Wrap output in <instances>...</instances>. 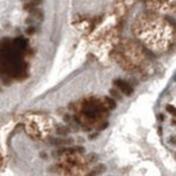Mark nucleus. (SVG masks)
<instances>
[{"label":"nucleus","mask_w":176,"mask_h":176,"mask_svg":"<svg viewBox=\"0 0 176 176\" xmlns=\"http://www.w3.org/2000/svg\"><path fill=\"white\" fill-rule=\"evenodd\" d=\"M114 84H115L118 88H121V91H122L123 94H126V95H131V94H133V88L127 84V83H125V81L115 80L114 81Z\"/></svg>","instance_id":"1"},{"label":"nucleus","mask_w":176,"mask_h":176,"mask_svg":"<svg viewBox=\"0 0 176 176\" xmlns=\"http://www.w3.org/2000/svg\"><path fill=\"white\" fill-rule=\"evenodd\" d=\"M41 4H42V0H33V1H28L27 4H25V8L26 10H33L34 7L41 6Z\"/></svg>","instance_id":"2"},{"label":"nucleus","mask_w":176,"mask_h":176,"mask_svg":"<svg viewBox=\"0 0 176 176\" xmlns=\"http://www.w3.org/2000/svg\"><path fill=\"white\" fill-rule=\"evenodd\" d=\"M50 142L54 145H67V144H70V140H52Z\"/></svg>","instance_id":"3"},{"label":"nucleus","mask_w":176,"mask_h":176,"mask_svg":"<svg viewBox=\"0 0 176 176\" xmlns=\"http://www.w3.org/2000/svg\"><path fill=\"white\" fill-rule=\"evenodd\" d=\"M167 110H168V111H171V113H175V107H173V106H168V107H167Z\"/></svg>","instance_id":"4"},{"label":"nucleus","mask_w":176,"mask_h":176,"mask_svg":"<svg viewBox=\"0 0 176 176\" xmlns=\"http://www.w3.org/2000/svg\"><path fill=\"white\" fill-rule=\"evenodd\" d=\"M26 33H27V34H33V33H34V28H33V27H28L27 30H26Z\"/></svg>","instance_id":"5"}]
</instances>
